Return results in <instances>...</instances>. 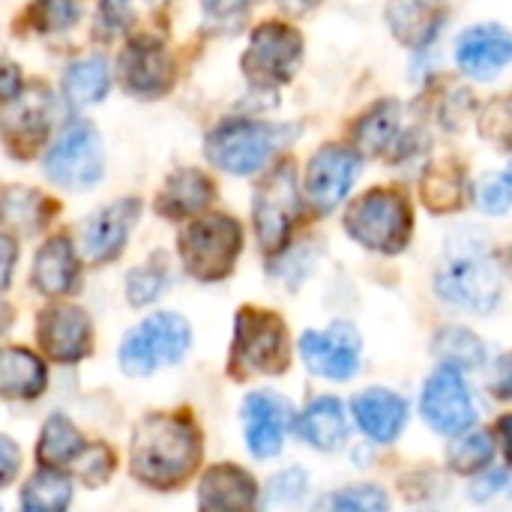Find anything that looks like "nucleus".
<instances>
[{
	"mask_svg": "<svg viewBox=\"0 0 512 512\" xmlns=\"http://www.w3.org/2000/svg\"><path fill=\"white\" fill-rule=\"evenodd\" d=\"M63 90H66V99L75 108L99 102L108 93V66H105V60L102 57H87V60L72 63L66 69V75H63Z\"/></svg>",
	"mask_w": 512,
	"mask_h": 512,
	"instance_id": "30",
	"label": "nucleus"
},
{
	"mask_svg": "<svg viewBox=\"0 0 512 512\" xmlns=\"http://www.w3.org/2000/svg\"><path fill=\"white\" fill-rule=\"evenodd\" d=\"M300 216V189L291 162H279L255 195V231L264 252H279Z\"/></svg>",
	"mask_w": 512,
	"mask_h": 512,
	"instance_id": "9",
	"label": "nucleus"
},
{
	"mask_svg": "<svg viewBox=\"0 0 512 512\" xmlns=\"http://www.w3.org/2000/svg\"><path fill=\"white\" fill-rule=\"evenodd\" d=\"M255 0H204V12L210 21L222 24V27H234L237 21H243V15L249 12Z\"/></svg>",
	"mask_w": 512,
	"mask_h": 512,
	"instance_id": "41",
	"label": "nucleus"
},
{
	"mask_svg": "<svg viewBox=\"0 0 512 512\" xmlns=\"http://www.w3.org/2000/svg\"><path fill=\"white\" fill-rule=\"evenodd\" d=\"M288 141L285 126H267L252 120L222 123L207 138V156L216 168L228 174H255L276 153V147Z\"/></svg>",
	"mask_w": 512,
	"mask_h": 512,
	"instance_id": "6",
	"label": "nucleus"
},
{
	"mask_svg": "<svg viewBox=\"0 0 512 512\" xmlns=\"http://www.w3.org/2000/svg\"><path fill=\"white\" fill-rule=\"evenodd\" d=\"M306 489V477L300 471H285L276 480H270V501H297Z\"/></svg>",
	"mask_w": 512,
	"mask_h": 512,
	"instance_id": "42",
	"label": "nucleus"
},
{
	"mask_svg": "<svg viewBox=\"0 0 512 512\" xmlns=\"http://www.w3.org/2000/svg\"><path fill=\"white\" fill-rule=\"evenodd\" d=\"M501 177H504V183H507V189H510V195H512V162L507 165V171H504Z\"/></svg>",
	"mask_w": 512,
	"mask_h": 512,
	"instance_id": "52",
	"label": "nucleus"
},
{
	"mask_svg": "<svg viewBox=\"0 0 512 512\" xmlns=\"http://www.w3.org/2000/svg\"><path fill=\"white\" fill-rule=\"evenodd\" d=\"M327 504L336 507V510L351 512H384L390 507L387 495L378 486H351V489H342Z\"/></svg>",
	"mask_w": 512,
	"mask_h": 512,
	"instance_id": "38",
	"label": "nucleus"
},
{
	"mask_svg": "<svg viewBox=\"0 0 512 512\" xmlns=\"http://www.w3.org/2000/svg\"><path fill=\"white\" fill-rule=\"evenodd\" d=\"M201 459V441L189 420L153 414L132 438V474L153 489H174Z\"/></svg>",
	"mask_w": 512,
	"mask_h": 512,
	"instance_id": "1",
	"label": "nucleus"
},
{
	"mask_svg": "<svg viewBox=\"0 0 512 512\" xmlns=\"http://www.w3.org/2000/svg\"><path fill=\"white\" fill-rule=\"evenodd\" d=\"M39 342L57 363L81 360L90 351V318L78 306H51L39 318Z\"/></svg>",
	"mask_w": 512,
	"mask_h": 512,
	"instance_id": "16",
	"label": "nucleus"
},
{
	"mask_svg": "<svg viewBox=\"0 0 512 512\" xmlns=\"http://www.w3.org/2000/svg\"><path fill=\"white\" fill-rule=\"evenodd\" d=\"M495 435L504 447V456H507V465L512 468V414H504L495 426Z\"/></svg>",
	"mask_w": 512,
	"mask_h": 512,
	"instance_id": "49",
	"label": "nucleus"
},
{
	"mask_svg": "<svg viewBox=\"0 0 512 512\" xmlns=\"http://www.w3.org/2000/svg\"><path fill=\"white\" fill-rule=\"evenodd\" d=\"M21 93V75L15 66H0V102H12Z\"/></svg>",
	"mask_w": 512,
	"mask_h": 512,
	"instance_id": "46",
	"label": "nucleus"
},
{
	"mask_svg": "<svg viewBox=\"0 0 512 512\" xmlns=\"http://www.w3.org/2000/svg\"><path fill=\"white\" fill-rule=\"evenodd\" d=\"M69 468L87 483V486H102L108 477H111V471H114V456H111V450L105 447V444H93V447H81L78 450V456L69 462Z\"/></svg>",
	"mask_w": 512,
	"mask_h": 512,
	"instance_id": "36",
	"label": "nucleus"
},
{
	"mask_svg": "<svg viewBox=\"0 0 512 512\" xmlns=\"http://www.w3.org/2000/svg\"><path fill=\"white\" fill-rule=\"evenodd\" d=\"M255 498H258L255 480L234 465L210 468L198 492L201 510H249L255 507Z\"/></svg>",
	"mask_w": 512,
	"mask_h": 512,
	"instance_id": "23",
	"label": "nucleus"
},
{
	"mask_svg": "<svg viewBox=\"0 0 512 512\" xmlns=\"http://www.w3.org/2000/svg\"><path fill=\"white\" fill-rule=\"evenodd\" d=\"M189 345V324L174 312H159L123 339L120 366L126 375H150L159 363H177Z\"/></svg>",
	"mask_w": 512,
	"mask_h": 512,
	"instance_id": "7",
	"label": "nucleus"
},
{
	"mask_svg": "<svg viewBox=\"0 0 512 512\" xmlns=\"http://www.w3.org/2000/svg\"><path fill=\"white\" fill-rule=\"evenodd\" d=\"M48 219V201L36 189L6 186L0 192V222L24 237L36 234Z\"/></svg>",
	"mask_w": 512,
	"mask_h": 512,
	"instance_id": "29",
	"label": "nucleus"
},
{
	"mask_svg": "<svg viewBox=\"0 0 512 512\" xmlns=\"http://www.w3.org/2000/svg\"><path fill=\"white\" fill-rule=\"evenodd\" d=\"M477 201H480V210H483V213H489V216H501V213H507L512 204V195H510V189H507V183H504V177H501V174L486 177V180H483V186H480Z\"/></svg>",
	"mask_w": 512,
	"mask_h": 512,
	"instance_id": "40",
	"label": "nucleus"
},
{
	"mask_svg": "<svg viewBox=\"0 0 512 512\" xmlns=\"http://www.w3.org/2000/svg\"><path fill=\"white\" fill-rule=\"evenodd\" d=\"M474 477H477L474 486H471V498L474 501H489V498H495L507 486V471H501V468L492 471V465L486 471L474 474Z\"/></svg>",
	"mask_w": 512,
	"mask_h": 512,
	"instance_id": "43",
	"label": "nucleus"
},
{
	"mask_svg": "<svg viewBox=\"0 0 512 512\" xmlns=\"http://www.w3.org/2000/svg\"><path fill=\"white\" fill-rule=\"evenodd\" d=\"M489 390H492V396L501 399V402H510L512 399V351H507V354L495 363Z\"/></svg>",
	"mask_w": 512,
	"mask_h": 512,
	"instance_id": "44",
	"label": "nucleus"
},
{
	"mask_svg": "<svg viewBox=\"0 0 512 512\" xmlns=\"http://www.w3.org/2000/svg\"><path fill=\"white\" fill-rule=\"evenodd\" d=\"M165 288V276L159 270H132L129 273V282H126V294H129V303L132 306H144L150 300L159 297V291Z\"/></svg>",
	"mask_w": 512,
	"mask_h": 512,
	"instance_id": "39",
	"label": "nucleus"
},
{
	"mask_svg": "<svg viewBox=\"0 0 512 512\" xmlns=\"http://www.w3.org/2000/svg\"><path fill=\"white\" fill-rule=\"evenodd\" d=\"M45 171L57 186L87 189L102 174V144L90 123H72L45 153Z\"/></svg>",
	"mask_w": 512,
	"mask_h": 512,
	"instance_id": "11",
	"label": "nucleus"
},
{
	"mask_svg": "<svg viewBox=\"0 0 512 512\" xmlns=\"http://www.w3.org/2000/svg\"><path fill=\"white\" fill-rule=\"evenodd\" d=\"M345 231L372 252L399 255L408 249L414 234L411 201L396 186H375L348 204Z\"/></svg>",
	"mask_w": 512,
	"mask_h": 512,
	"instance_id": "2",
	"label": "nucleus"
},
{
	"mask_svg": "<svg viewBox=\"0 0 512 512\" xmlns=\"http://www.w3.org/2000/svg\"><path fill=\"white\" fill-rule=\"evenodd\" d=\"M18 474V447L9 438H0V486Z\"/></svg>",
	"mask_w": 512,
	"mask_h": 512,
	"instance_id": "45",
	"label": "nucleus"
},
{
	"mask_svg": "<svg viewBox=\"0 0 512 512\" xmlns=\"http://www.w3.org/2000/svg\"><path fill=\"white\" fill-rule=\"evenodd\" d=\"M420 411H423V420L438 435L468 432L477 420V408H474V399H471L462 369L441 363V369H435L423 387Z\"/></svg>",
	"mask_w": 512,
	"mask_h": 512,
	"instance_id": "10",
	"label": "nucleus"
},
{
	"mask_svg": "<svg viewBox=\"0 0 512 512\" xmlns=\"http://www.w3.org/2000/svg\"><path fill=\"white\" fill-rule=\"evenodd\" d=\"M81 3L78 0H36L30 9V18L39 30H66L78 21Z\"/></svg>",
	"mask_w": 512,
	"mask_h": 512,
	"instance_id": "37",
	"label": "nucleus"
},
{
	"mask_svg": "<svg viewBox=\"0 0 512 512\" xmlns=\"http://www.w3.org/2000/svg\"><path fill=\"white\" fill-rule=\"evenodd\" d=\"M300 354L312 375L348 381L360 366V333L348 321H336L324 333L309 330L300 336Z\"/></svg>",
	"mask_w": 512,
	"mask_h": 512,
	"instance_id": "13",
	"label": "nucleus"
},
{
	"mask_svg": "<svg viewBox=\"0 0 512 512\" xmlns=\"http://www.w3.org/2000/svg\"><path fill=\"white\" fill-rule=\"evenodd\" d=\"M48 111H51V96L33 90L24 96V102L15 111L3 117L6 144L15 150V156H30V150H36L45 141V135L51 132Z\"/></svg>",
	"mask_w": 512,
	"mask_h": 512,
	"instance_id": "22",
	"label": "nucleus"
},
{
	"mask_svg": "<svg viewBox=\"0 0 512 512\" xmlns=\"http://www.w3.org/2000/svg\"><path fill=\"white\" fill-rule=\"evenodd\" d=\"M45 366L24 348H0V396L36 399L45 390Z\"/></svg>",
	"mask_w": 512,
	"mask_h": 512,
	"instance_id": "27",
	"label": "nucleus"
},
{
	"mask_svg": "<svg viewBox=\"0 0 512 512\" xmlns=\"http://www.w3.org/2000/svg\"><path fill=\"white\" fill-rule=\"evenodd\" d=\"M288 405L273 393H252L243 402V429L249 453L258 459H273L282 450L288 429Z\"/></svg>",
	"mask_w": 512,
	"mask_h": 512,
	"instance_id": "17",
	"label": "nucleus"
},
{
	"mask_svg": "<svg viewBox=\"0 0 512 512\" xmlns=\"http://www.w3.org/2000/svg\"><path fill=\"white\" fill-rule=\"evenodd\" d=\"M297 432H300V438H303L309 447H315V450H321V453L339 450V447L348 441V417H345L342 402L333 399V396L315 399V402L300 414Z\"/></svg>",
	"mask_w": 512,
	"mask_h": 512,
	"instance_id": "24",
	"label": "nucleus"
},
{
	"mask_svg": "<svg viewBox=\"0 0 512 512\" xmlns=\"http://www.w3.org/2000/svg\"><path fill=\"white\" fill-rule=\"evenodd\" d=\"M72 501V486L66 477H60L57 471L45 468L39 474H33L21 492V507L24 510H66Z\"/></svg>",
	"mask_w": 512,
	"mask_h": 512,
	"instance_id": "34",
	"label": "nucleus"
},
{
	"mask_svg": "<svg viewBox=\"0 0 512 512\" xmlns=\"http://www.w3.org/2000/svg\"><path fill=\"white\" fill-rule=\"evenodd\" d=\"M102 18L111 27H123L129 21V0H102Z\"/></svg>",
	"mask_w": 512,
	"mask_h": 512,
	"instance_id": "47",
	"label": "nucleus"
},
{
	"mask_svg": "<svg viewBox=\"0 0 512 512\" xmlns=\"http://www.w3.org/2000/svg\"><path fill=\"white\" fill-rule=\"evenodd\" d=\"M216 189L201 171H177L168 177L162 195H159V210L171 219H186L201 213L213 201Z\"/></svg>",
	"mask_w": 512,
	"mask_h": 512,
	"instance_id": "28",
	"label": "nucleus"
},
{
	"mask_svg": "<svg viewBox=\"0 0 512 512\" xmlns=\"http://www.w3.org/2000/svg\"><path fill=\"white\" fill-rule=\"evenodd\" d=\"M351 411H354L363 435L372 438L375 444H393L408 423L405 399L384 387H372V390H363L360 396H354Z\"/></svg>",
	"mask_w": 512,
	"mask_h": 512,
	"instance_id": "21",
	"label": "nucleus"
},
{
	"mask_svg": "<svg viewBox=\"0 0 512 512\" xmlns=\"http://www.w3.org/2000/svg\"><path fill=\"white\" fill-rule=\"evenodd\" d=\"M243 246V231L231 216H207L180 234V255L189 276L213 282L234 270Z\"/></svg>",
	"mask_w": 512,
	"mask_h": 512,
	"instance_id": "5",
	"label": "nucleus"
},
{
	"mask_svg": "<svg viewBox=\"0 0 512 512\" xmlns=\"http://www.w3.org/2000/svg\"><path fill=\"white\" fill-rule=\"evenodd\" d=\"M300 60H303V36L282 21H267L249 39V48L243 54V75L255 87L270 90L288 84Z\"/></svg>",
	"mask_w": 512,
	"mask_h": 512,
	"instance_id": "8",
	"label": "nucleus"
},
{
	"mask_svg": "<svg viewBox=\"0 0 512 512\" xmlns=\"http://www.w3.org/2000/svg\"><path fill=\"white\" fill-rule=\"evenodd\" d=\"M477 126L486 141H492L501 150H512V90L483 105Z\"/></svg>",
	"mask_w": 512,
	"mask_h": 512,
	"instance_id": "35",
	"label": "nucleus"
},
{
	"mask_svg": "<svg viewBox=\"0 0 512 512\" xmlns=\"http://www.w3.org/2000/svg\"><path fill=\"white\" fill-rule=\"evenodd\" d=\"M120 81L135 96H159L174 81V66L162 42L156 39H132L117 63Z\"/></svg>",
	"mask_w": 512,
	"mask_h": 512,
	"instance_id": "15",
	"label": "nucleus"
},
{
	"mask_svg": "<svg viewBox=\"0 0 512 512\" xmlns=\"http://www.w3.org/2000/svg\"><path fill=\"white\" fill-rule=\"evenodd\" d=\"M12 264H15V243H12L6 234H0V288L9 285Z\"/></svg>",
	"mask_w": 512,
	"mask_h": 512,
	"instance_id": "48",
	"label": "nucleus"
},
{
	"mask_svg": "<svg viewBox=\"0 0 512 512\" xmlns=\"http://www.w3.org/2000/svg\"><path fill=\"white\" fill-rule=\"evenodd\" d=\"M9 321H12V309L0 300V336L6 333V327H9Z\"/></svg>",
	"mask_w": 512,
	"mask_h": 512,
	"instance_id": "51",
	"label": "nucleus"
},
{
	"mask_svg": "<svg viewBox=\"0 0 512 512\" xmlns=\"http://www.w3.org/2000/svg\"><path fill=\"white\" fill-rule=\"evenodd\" d=\"M399 123H402V105L399 102H393V99L375 102L351 126L354 150L363 153V156L387 153L396 144V138H399Z\"/></svg>",
	"mask_w": 512,
	"mask_h": 512,
	"instance_id": "25",
	"label": "nucleus"
},
{
	"mask_svg": "<svg viewBox=\"0 0 512 512\" xmlns=\"http://www.w3.org/2000/svg\"><path fill=\"white\" fill-rule=\"evenodd\" d=\"M492 459H495V441L489 432H462L447 447V465L465 477L486 471L492 465Z\"/></svg>",
	"mask_w": 512,
	"mask_h": 512,
	"instance_id": "33",
	"label": "nucleus"
},
{
	"mask_svg": "<svg viewBox=\"0 0 512 512\" xmlns=\"http://www.w3.org/2000/svg\"><path fill=\"white\" fill-rule=\"evenodd\" d=\"M75 273H78V261L66 237H51L33 261V285L45 297L66 294L75 282Z\"/></svg>",
	"mask_w": 512,
	"mask_h": 512,
	"instance_id": "26",
	"label": "nucleus"
},
{
	"mask_svg": "<svg viewBox=\"0 0 512 512\" xmlns=\"http://www.w3.org/2000/svg\"><path fill=\"white\" fill-rule=\"evenodd\" d=\"M279 6H282L285 12H291V15H303V12L315 9L318 0H279Z\"/></svg>",
	"mask_w": 512,
	"mask_h": 512,
	"instance_id": "50",
	"label": "nucleus"
},
{
	"mask_svg": "<svg viewBox=\"0 0 512 512\" xmlns=\"http://www.w3.org/2000/svg\"><path fill=\"white\" fill-rule=\"evenodd\" d=\"M138 210L141 207H138L135 198H126V201H117V204L99 210L87 222V228L81 234V252H84V258L93 261V264L111 261L120 252V246L126 243V237H129V231H132V225L138 219Z\"/></svg>",
	"mask_w": 512,
	"mask_h": 512,
	"instance_id": "20",
	"label": "nucleus"
},
{
	"mask_svg": "<svg viewBox=\"0 0 512 512\" xmlns=\"http://www.w3.org/2000/svg\"><path fill=\"white\" fill-rule=\"evenodd\" d=\"M291 363L288 330L279 315L246 306L234 327V369L246 375H282Z\"/></svg>",
	"mask_w": 512,
	"mask_h": 512,
	"instance_id": "4",
	"label": "nucleus"
},
{
	"mask_svg": "<svg viewBox=\"0 0 512 512\" xmlns=\"http://www.w3.org/2000/svg\"><path fill=\"white\" fill-rule=\"evenodd\" d=\"M360 171V153L345 144H324L306 168V198L318 213L336 210Z\"/></svg>",
	"mask_w": 512,
	"mask_h": 512,
	"instance_id": "12",
	"label": "nucleus"
},
{
	"mask_svg": "<svg viewBox=\"0 0 512 512\" xmlns=\"http://www.w3.org/2000/svg\"><path fill=\"white\" fill-rule=\"evenodd\" d=\"M471 198V180H468V165L456 156H444L426 165L420 177V201L426 210L444 216L456 213L468 204Z\"/></svg>",
	"mask_w": 512,
	"mask_h": 512,
	"instance_id": "19",
	"label": "nucleus"
},
{
	"mask_svg": "<svg viewBox=\"0 0 512 512\" xmlns=\"http://www.w3.org/2000/svg\"><path fill=\"white\" fill-rule=\"evenodd\" d=\"M387 24L393 36L423 51L432 45L447 24V3L444 0H387Z\"/></svg>",
	"mask_w": 512,
	"mask_h": 512,
	"instance_id": "18",
	"label": "nucleus"
},
{
	"mask_svg": "<svg viewBox=\"0 0 512 512\" xmlns=\"http://www.w3.org/2000/svg\"><path fill=\"white\" fill-rule=\"evenodd\" d=\"M435 357L456 369H480L486 363V345L465 327H447L435 336Z\"/></svg>",
	"mask_w": 512,
	"mask_h": 512,
	"instance_id": "31",
	"label": "nucleus"
},
{
	"mask_svg": "<svg viewBox=\"0 0 512 512\" xmlns=\"http://www.w3.org/2000/svg\"><path fill=\"white\" fill-rule=\"evenodd\" d=\"M435 291L453 309L489 315L501 300V276L480 243H453L435 270Z\"/></svg>",
	"mask_w": 512,
	"mask_h": 512,
	"instance_id": "3",
	"label": "nucleus"
},
{
	"mask_svg": "<svg viewBox=\"0 0 512 512\" xmlns=\"http://www.w3.org/2000/svg\"><path fill=\"white\" fill-rule=\"evenodd\" d=\"M84 447L81 441V432L60 414H54L45 429H42V438H39V459L48 465V468H63L69 465L78 450Z\"/></svg>",
	"mask_w": 512,
	"mask_h": 512,
	"instance_id": "32",
	"label": "nucleus"
},
{
	"mask_svg": "<svg viewBox=\"0 0 512 512\" xmlns=\"http://www.w3.org/2000/svg\"><path fill=\"white\" fill-rule=\"evenodd\" d=\"M512 60V33L504 24H474L456 42V63L474 81H492Z\"/></svg>",
	"mask_w": 512,
	"mask_h": 512,
	"instance_id": "14",
	"label": "nucleus"
}]
</instances>
